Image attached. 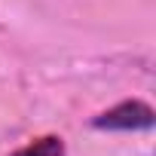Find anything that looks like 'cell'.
<instances>
[{"mask_svg":"<svg viewBox=\"0 0 156 156\" xmlns=\"http://www.w3.org/2000/svg\"><path fill=\"white\" fill-rule=\"evenodd\" d=\"M9 156H67V147H64L61 135H43V138H34L31 144L12 150Z\"/></svg>","mask_w":156,"mask_h":156,"instance_id":"2","label":"cell"},{"mask_svg":"<svg viewBox=\"0 0 156 156\" xmlns=\"http://www.w3.org/2000/svg\"><path fill=\"white\" fill-rule=\"evenodd\" d=\"M153 107L141 98H129V101H119L113 107H107L104 113H98L92 119L95 129L101 132H144V129H153Z\"/></svg>","mask_w":156,"mask_h":156,"instance_id":"1","label":"cell"}]
</instances>
